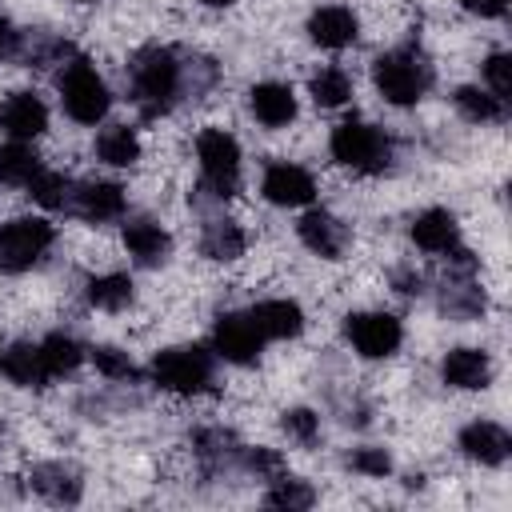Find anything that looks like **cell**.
<instances>
[{
  "label": "cell",
  "instance_id": "6da1fadb",
  "mask_svg": "<svg viewBox=\"0 0 512 512\" xmlns=\"http://www.w3.org/2000/svg\"><path fill=\"white\" fill-rule=\"evenodd\" d=\"M132 100L140 104V112L152 120V116H164L180 92V64L168 48H144L132 68Z\"/></svg>",
  "mask_w": 512,
  "mask_h": 512
},
{
  "label": "cell",
  "instance_id": "7a4b0ae2",
  "mask_svg": "<svg viewBox=\"0 0 512 512\" xmlns=\"http://www.w3.org/2000/svg\"><path fill=\"white\" fill-rule=\"evenodd\" d=\"M152 380L164 388V392H176V396H192V392H204L208 380H212V356L196 344H180V348H164L156 352L152 360Z\"/></svg>",
  "mask_w": 512,
  "mask_h": 512
},
{
  "label": "cell",
  "instance_id": "3957f363",
  "mask_svg": "<svg viewBox=\"0 0 512 512\" xmlns=\"http://www.w3.org/2000/svg\"><path fill=\"white\" fill-rule=\"evenodd\" d=\"M372 80H376V88H380V96L388 104H400L404 108V104H416L424 96V88L432 84V72L412 52H388V56L376 60Z\"/></svg>",
  "mask_w": 512,
  "mask_h": 512
},
{
  "label": "cell",
  "instance_id": "277c9868",
  "mask_svg": "<svg viewBox=\"0 0 512 512\" xmlns=\"http://www.w3.org/2000/svg\"><path fill=\"white\" fill-rule=\"evenodd\" d=\"M196 156H200L208 192L216 200H228L240 184V144L224 128H204L196 140Z\"/></svg>",
  "mask_w": 512,
  "mask_h": 512
},
{
  "label": "cell",
  "instance_id": "5b68a950",
  "mask_svg": "<svg viewBox=\"0 0 512 512\" xmlns=\"http://www.w3.org/2000/svg\"><path fill=\"white\" fill-rule=\"evenodd\" d=\"M60 96H64L68 116L80 120V124H96L108 112V88H104V80L96 76V68L84 56H76L60 72Z\"/></svg>",
  "mask_w": 512,
  "mask_h": 512
},
{
  "label": "cell",
  "instance_id": "8992f818",
  "mask_svg": "<svg viewBox=\"0 0 512 512\" xmlns=\"http://www.w3.org/2000/svg\"><path fill=\"white\" fill-rule=\"evenodd\" d=\"M332 156L344 164V168H356V172H380L392 156V144L380 128L372 124H360V120H348L332 132Z\"/></svg>",
  "mask_w": 512,
  "mask_h": 512
},
{
  "label": "cell",
  "instance_id": "52a82bcc",
  "mask_svg": "<svg viewBox=\"0 0 512 512\" xmlns=\"http://www.w3.org/2000/svg\"><path fill=\"white\" fill-rule=\"evenodd\" d=\"M52 244V224L36 216H20L0 224V272H24L32 268Z\"/></svg>",
  "mask_w": 512,
  "mask_h": 512
},
{
  "label": "cell",
  "instance_id": "ba28073f",
  "mask_svg": "<svg viewBox=\"0 0 512 512\" xmlns=\"http://www.w3.org/2000/svg\"><path fill=\"white\" fill-rule=\"evenodd\" d=\"M400 336H404L400 332V320L388 316V312H356V316H348V340L368 360L392 356L400 348Z\"/></svg>",
  "mask_w": 512,
  "mask_h": 512
},
{
  "label": "cell",
  "instance_id": "9c48e42d",
  "mask_svg": "<svg viewBox=\"0 0 512 512\" xmlns=\"http://www.w3.org/2000/svg\"><path fill=\"white\" fill-rule=\"evenodd\" d=\"M212 344H216V356L232 360V364H252L264 348V336L260 328L252 324V316H240V312H228L216 320L212 328Z\"/></svg>",
  "mask_w": 512,
  "mask_h": 512
},
{
  "label": "cell",
  "instance_id": "30bf717a",
  "mask_svg": "<svg viewBox=\"0 0 512 512\" xmlns=\"http://www.w3.org/2000/svg\"><path fill=\"white\" fill-rule=\"evenodd\" d=\"M44 124H48V108L32 92H12L0 104V132L12 140H32L44 132Z\"/></svg>",
  "mask_w": 512,
  "mask_h": 512
},
{
  "label": "cell",
  "instance_id": "8fae6325",
  "mask_svg": "<svg viewBox=\"0 0 512 512\" xmlns=\"http://www.w3.org/2000/svg\"><path fill=\"white\" fill-rule=\"evenodd\" d=\"M264 196L280 208H296V204H308L316 196V180L300 168V164H272L264 172Z\"/></svg>",
  "mask_w": 512,
  "mask_h": 512
},
{
  "label": "cell",
  "instance_id": "7c38bea8",
  "mask_svg": "<svg viewBox=\"0 0 512 512\" xmlns=\"http://www.w3.org/2000/svg\"><path fill=\"white\" fill-rule=\"evenodd\" d=\"M300 240L316 252V256H324V260H340V252H344V244H348V228L332 216V212H304L300 216Z\"/></svg>",
  "mask_w": 512,
  "mask_h": 512
},
{
  "label": "cell",
  "instance_id": "4fadbf2b",
  "mask_svg": "<svg viewBox=\"0 0 512 512\" xmlns=\"http://www.w3.org/2000/svg\"><path fill=\"white\" fill-rule=\"evenodd\" d=\"M460 448H464V456H472V460H480V464H504L512 440H508V432H504L500 424H492V420H472V424L460 432Z\"/></svg>",
  "mask_w": 512,
  "mask_h": 512
},
{
  "label": "cell",
  "instance_id": "5bb4252c",
  "mask_svg": "<svg viewBox=\"0 0 512 512\" xmlns=\"http://www.w3.org/2000/svg\"><path fill=\"white\" fill-rule=\"evenodd\" d=\"M356 32H360L356 16H352L348 8H340V4L316 8L312 20H308V36H312L320 48H348V44L356 40Z\"/></svg>",
  "mask_w": 512,
  "mask_h": 512
},
{
  "label": "cell",
  "instance_id": "9a60e30c",
  "mask_svg": "<svg viewBox=\"0 0 512 512\" xmlns=\"http://www.w3.org/2000/svg\"><path fill=\"white\" fill-rule=\"evenodd\" d=\"M440 372H444V384L468 388V392L472 388H488V380H492V364H488V356L480 348H452L444 356Z\"/></svg>",
  "mask_w": 512,
  "mask_h": 512
},
{
  "label": "cell",
  "instance_id": "2e32d148",
  "mask_svg": "<svg viewBox=\"0 0 512 512\" xmlns=\"http://www.w3.org/2000/svg\"><path fill=\"white\" fill-rule=\"evenodd\" d=\"M248 316H252V324L260 328L264 340H288L304 328V312H300L296 300H264Z\"/></svg>",
  "mask_w": 512,
  "mask_h": 512
},
{
  "label": "cell",
  "instance_id": "e0dca14e",
  "mask_svg": "<svg viewBox=\"0 0 512 512\" xmlns=\"http://www.w3.org/2000/svg\"><path fill=\"white\" fill-rule=\"evenodd\" d=\"M248 104H252L256 120L268 124V128H284L288 120H296V96H292L288 84H272V80L268 84H256L248 92Z\"/></svg>",
  "mask_w": 512,
  "mask_h": 512
},
{
  "label": "cell",
  "instance_id": "ac0fdd59",
  "mask_svg": "<svg viewBox=\"0 0 512 512\" xmlns=\"http://www.w3.org/2000/svg\"><path fill=\"white\" fill-rule=\"evenodd\" d=\"M0 372L20 388H40L48 380L44 360H40V344H8L0 352Z\"/></svg>",
  "mask_w": 512,
  "mask_h": 512
},
{
  "label": "cell",
  "instance_id": "d6986e66",
  "mask_svg": "<svg viewBox=\"0 0 512 512\" xmlns=\"http://www.w3.org/2000/svg\"><path fill=\"white\" fill-rule=\"evenodd\" d=\"M72 204L88 220H116L124 212V188L108 184V180H96V184H84L80 192H72Z\"/></svg>",
  "mask_w": 512,
  "mask_h": 512
},
{
  "label": "cell",
  "instance_id": "ffe728a7",
  "mask_svg": "<svg viewBox=\"0 0 512 512\" xmlns=\"http://www.w3.org/2000/svg\"><path fill=\"white\" fill-rule=\"evenodd\" d=\"M124 248L140 260V264H160L172 248L168 232L156 224V220H128L124 224Z\"/></svg>",
  "mask_w": 512,
  "mask_h": 512
},
{
  "label": "cell",
  "instance_id": "44dd1931",
  "mask_svg": "<svg viewBox=\"0 0 512 512\" xmlns=\"http://www.w3.org/2000/svg\"><path fill=\"white\" fill-rule=\"evenodd\" d=\"M32 488L52 504H76L80 500V472L68 464H40L32 468Z\"/></svg>",
  "mask_w": 512,
  "mask_h": 512
},
{
  "label": "cell",
  "instance_id": "7402d4cb",
  "mask_svg": "<svg viewBox=\"0 0 512 512\" xmlns=\"http://www.w3.org/2000/svg\"><path fill=\"white\" fill-rule=\"evenodd\" d=\"M412 240H416L424 252H452V248H456V216L444 212V208L420 212L416 224H412Z\"/></svg>",
  "mask_w": 512,
  "mask_h": 512
},
{
  "label": "cell",
  "instance_id": "603a6c76",
  "mask_svg": "<svg viewBox=\"0 0 512 512\" xmlns=\"http://www.w3.org/2000/svg\"><path fill=\"white\" fill-rule=\"evenodd\" d=\"M96 156L104 164H116V168H128L140 160V136L136 128L128 124H108L100 136H96Z\"/></svg>",
  "mask_w": 512,
  "mask_h": 512
},
{
  "label": "cell",
  "instance_id": "cb8c5ba5",
  "mask_svg": "<svg viewBox=\"0 0 512 512\" xmlns=\"http://www.w3.org/2000/svg\"><path fill=\"white\" fill-rule=\"evenodd\" d=\"M244 228L240 224H232V220H212L208 228H204V240H200V252L208 256V260H236V256H244Z\"/></svg>",
  "mask_w": 512,
  "mask_h": 512
},
{
  "label": "cell",
  "instance_id": "d4e9b609",
  "mask_svg": "<svg viewBox=\"0 0 512 512\" xmlns=\"http://www.w3.org/2000/svg\"><path fill=\"white\" fill-rule=\"evenodd\" d=\"M40 360H44V372H48V380L52 376H68V372H76L80 368V360H84V348L72 340V336H48L44 344H40Z\"/></svg>",
  "mask_w": 512,
  "mask_h": 512
},
{
  "label": "cell",
  "instance_id": "484cf974",
  "mask_svg": "<svg viewBox=\"0 0 512 512\" xmlns=\"http://www.w3.org/2000/svg\"><path fill=\"white\" fill-rule=\"evenodd\" d=\"M36 172H40V160L24 140H12L0 148V184H32Z\"/></svg>",
  "mask_w": 512,
  "mask_h": 512
},
{
  "label": "cell",
  "instance_id": "4316f807",
  "mask_svg": "<svg viewBox=\"0 0 512 512\" xmlns=\"http://www.w3.org/2000/svg\"><path fill=\"white\" fill-rule=\"evenodd\" d=\"M88 300L104 312H120L128 300H132V280L120 276V272H108V276H96L88 280Z\"/></svg>",
  "mask_w": 512,
  "mask_h": 512
},
{
  "label": "cell",
  "instance_id": "83f0119b",
  "mask_svg": "<svg viewBox=\"0 0 512 512\" xmlns=\"http://www.w3.org/2000/svg\"><path fill=\"white\" fill-rule=\"evenodd\" d=\"M32 200L40 204V208H68L72 204V180L64 176V172H36L32 176Z\"/></svg>",
  "mask_w": 512,
  "mask_h": 512
},
{
  "label": "cell",
  "instance_id": "f1b7e54d",
  "mask_svg": "<svg viewBox=\"0 0 512 512\" xmlns=\"http://www.w3.org/2000/svg\"><path fill=\"white\" fill-rule=\"evenodd\" d=\"M308 88H312V100H316L320 108H340V104L352 96V80H348L340 68H320Z\"/></svg>",
  "mask_w": 512,
  "mask_h": 512
},
{
  "label": "cell",
  "instance_id": "f546056e",
  "mask_svg": "<svg viewBox=\"0 0 512 512\" xmlns=\"http://www.w3.org/2000/svg\"><path fill=\"white\" fill-rule=\"evenodd\" d=\"M272 508H288V512H300V508H312V488L304 484V480H296V476H276V484L268 488V496H264Z\"/></svg>",
  "mask_w": 512,
  "mask_h": 512
},
{
  "label": "cell",
  "instance_id": "4dcf8cb0",
  "mask_svg": "<svg viewBox=\"0 0 512 512\" xmlns=\"http://www.w3.org/2000/svg\"><path fill=\"white\" fill-rule=\"evenodd\" d=\"M456 108L468 116V120H496L504 112V100H496L492 92L484 88H460L456 92Z\"/></svg>",
  "mask_w": 512,
  "mask_h": 512
},
{
  "label": "cell",
  "instance_id": "1f68e13d",
  "mask_svg": "<svg viewBox=\"0 0 512 512\" xmlns=\"http://www.w3.org/2000/svg\"><path fill=\"white\" fill-rule=\"evenodd\" d=\"M484 308V292L480 288H472L468 280H448L444 284V312H452V316H476Z\"/></svg>",
  "mask_w": 512,
  "mask_h": 512
},
{
  "label": "cell",
  "instance_id": "d6a6232c",
  "mask_svg": "<svg viewBox=\"0 0 512 512\" xmlns=\"http://www.w3.org/2000/svg\"><path fill=\"white\" fill-rule=\"evenodd\" d=\"M484 80H488V92H492L496 100H508V92H512V56H508V52L488 56Z\"/></svg>",
  "mask_w": 512,
  "mask_h": 512
},
{
  "label": "cell",
  "instance_id": "836d02e7",
  "mask_svg": "<svg viewBox=\"0 0 512 512\" xmlns=\"http://www.w3.org/2000/svg\"><path fill=\"white\" fill-rule=\"evenodd\" d=\"M92 360H96V368H100L104 376H112V380H132V376H136V364L128 360V352H120V348H112V344L96 348Z\"/></svg>",
  "mask_w": 512,
  "mask_h": 512
},
{
  "label": "cell",
  "instance_id": "e575fe53",
  "mask_svg": "<svg viewBox=\"0 0 512 512\" xmlns=\"http://www.w3.org/2000/svg\"><path fill=\"white\" fill-rule=\"evenodd\" d=\"M284 432L292 436V440H300V444H316V436H320V416L316 412H308V408H292V412H284Z\"/></svg>",
  "mask_w": 512,
  "mask_h": 512
},
{
  "label": "cell",
  "instance_id": "d590c367",
  "mask_svg": "<svg viewBox=\"0 0 512 512\" xmlns=\"http://www.w3.org/2000/svg\"><path fill=\"white\" fill-rule=\"evenodd\" d=\"M196 452H200L204 460L220 464V460H228V456L236 452V440H232L228 432H220V428H208V432L196 436Z\"/></svg>",
  "mask_w": 512,
  "mask_h": 512
},
{
  "label": "cell",
  "instance_id": "8d00e7d4",
  "mask_svg": "<svg viewBox=\"0 0 512 512\" xmlns=\"http://www.w3.org/2000/svg\"><path fill=\"white\" fill-rule=\"evenodd\" d=\"M352 468L364 472V476H388V472H392V460H388L384 448H360V452L352 456Z\"/></svg>",
  "mask_w": 512,
  "mask_h": 512
},
{
  "label": "cell",
  "instance_id": "74e56055",
  "mask_svg": "<svg viewBox=\"0 0 512 512\" xmlns=\"http://www.w3.org/2000/svg\"><path fill=\"white\" fill-rule=\"evenodd\" d=\"M248 468L260 472V476H268V480L284 476V460H280V452H272V448H252V452H248Z\"/></svg>",
  "mask_w": 512,
  "mask_h": 512
},
{
  "label": "cell",
  "instance_id": "f35d334b",
  "mask_svg": "<svg viewBox=\"0 0 512 512\" xmlns=\"http://www.w3.org/2000/svg\"><path fill=\"white\" fill-rule=\"evenodd\" d=\"M16 48H20V32L0 16V60H8Z\"/></svg>",
  "mask_w": 512,
  "mask_h": 512
},
{
  "label": "cell",
  "instance_id": "ab89813d",
  "mask_svg": "<svg viewBox=\"0 0 512 512\" xmlns=\"http://www.w3.org/2000/svg\"><path fill=\"white\" fill-rule=\"evenodd\" d=\"M468 12H476V16H500L504 8H508V0H460Z\"/></svg>",
  "mask_w": 512,
  "mask_h": 512
},
{
  "label": "cell",
  "instance_id": "60d3db41",
  "mask_svg": "<svg viewBox=\"0 0 512 512\" xmlns=\"http://www.w3.org/2000/svg\"><path fill=\"white\" fill-rule=\"evenodd\" d=\"M396 284H400V292H408V296H412V292H420V284H424V280H420V272H400V276H396Z\"/></svg>",
  "mask_w": 512,
  "mask_h": 512
},
{
  "label": "cell",
  "instance_id": "b9f144b4",
  "mask_svg": "<svg viewBox=\"0 0 512 512\" xmlns=\"http://www.w3.org/2000/svg\"><path fill=\"white\" fill-rule=\"evenodd\" d=\"M200 4H208V8H228L232 0H200Z\"/></svg>",
  "mask_w": 512,
  "mask_h": 512
},
{
  "label": "cell",
  "instance_id": "7bdbcfd3",
  "mask_svg": "<svg viewBox=\"0 0 512 512\" xmlns=\"http://www.w3.org/2000/svg\"><path fill=\"white\" fill-rule=\"evenodd\" d=\"M80 4H84V0H80Z\"/></svg>",
  "mask_w": 512,
  "mask_h": 512
}]
</instances>
